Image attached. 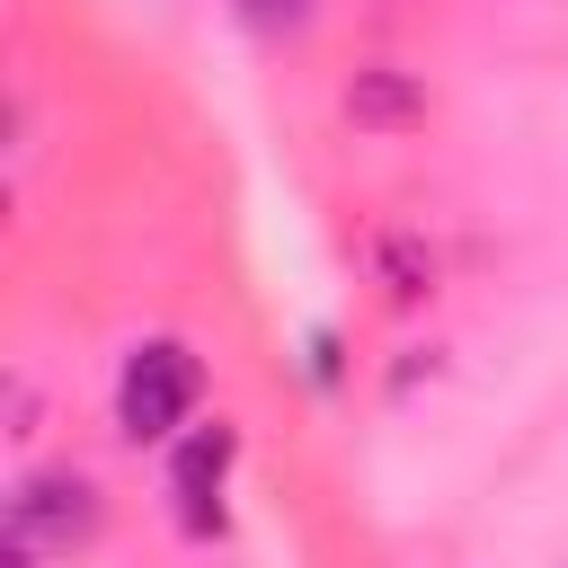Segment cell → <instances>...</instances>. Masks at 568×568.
<instances>
[{"label": "cell", "mask_w": 568, "mask_h": 568, "mask_svg": "<svg viewBox=\"0 0 568 568\" xmlns=\"http://www.w3.org/2000/svg\"><path fill=\"white\" fill-rule=\"evenodd\" d=\"M204 408V355L186 337H133L115 364V435L142 444H178Z\"/></svg>", "instance_id": "cell-1"}, {"label": "cell", "mask_w": 568, "mask_h": 568, "mask_svg": "<svg viewBox=\"0 0 568 568\" xmlns=\"http://www.w3.org/2000/svg\"><path fill=\"white\" fill-rule=\"evenodd\" d=\"M98 524H106V497H98L89 470H27V479L9 488V541L44 550V559L89 550Z\"/></svg>", "instance_id": "cell-2"}, {"label": "cell", "mask_w": 568, "mask_h": 568, "mask_svg": "<svg viewBox=\"0 0 568 568\" xmlns=\"http://www.w3.org/2000/svg\"><path fill=\"white\" fill-rule=\"evenodd\" d=\"M231 462H240V426H231V417L186 426V435L169 444V506H178V532H186V541H213V532H222Z\"/></svg>", "instance_id": "cell-3"}, {"label": "cell", "mask_w": 568, "mask_h": 568, "mask_svg": "<svg viewBox=\"0 0 568 568\" xmlns=\"http://www.w3.org/2000/svg\"><path fill=\"white\" fill-rule=\"evenodd\" d=\"M426 80L408 71V62H364L346 89H337V115L355 124V133H382V142H399V133H417L426 124Z\"/></svg>", "instance_id": "cell-4"}, {"label": "cell", "mask_w": 568, "mask_h": 568, "mask_svg": "<svg viewBox=\"0 0 568 568\" xmlns=\"http://www.w3.org/2000/svg\"><path fill=\"white\" fill-rule=\"evenodd\" d=\"M373 275H382L390 302H426L435 293V257H426L417 231H373Z\"/></svg>", "instance_id": "cell-5"}, {"label": "cell", "mask_w": 568, "mask_h": 568, "mask_svg": "<svg viewBox=\"0 0 568 568\" xmlns=\"http://www.w3.org/2000/svg\"><path fill=\"white\" fill-rule=\"evenodd\" d=\"M240 9V27H257V36H302L311 18H320V0H231Z\"/></svg>", "instance_id": "cell-6"}, {"label": "cell", "mask_w": 568, "mask_h": 568, "mask_svg": "<svg viewBox=\"0 0 568 568\" xmlns=\"http://www.w3.org/2000/svg\"><path fill=\"white\" fill-rule=\"evenodd\" d=\"M302 346H311V382H320V390H337V382H346V364H337V328H311Z\"/></svg>", "instance_id": "cell-7"}, {"label": "cell", "mask_w": 568, "mask_h": 568, "mask_svg": "<svg viewBox=\"0 0 568 568\" xmlns=\"http://www.w3.org/2000/svg\"><path fill=\"white\" fill-rule=\"evenodd\" d=\"M9 417H18L9 435H36V390H27V382H9Z\"/></svg>", "instance_id": "cell-8"}, {"label": "cell", "mask_w": 568, "mask_h": 568, "mask_svg": "<svg viewBox=\"0 0 568 568\" xmlns=\"http://www.w3.org/2000/svg\"><path fill=\"white\" fill-rule=\"evenodd\" d=\"M0 568H44V550H27V541H0Z\"/></svg>", "instance_id": "cell-9"}]
</instances>
